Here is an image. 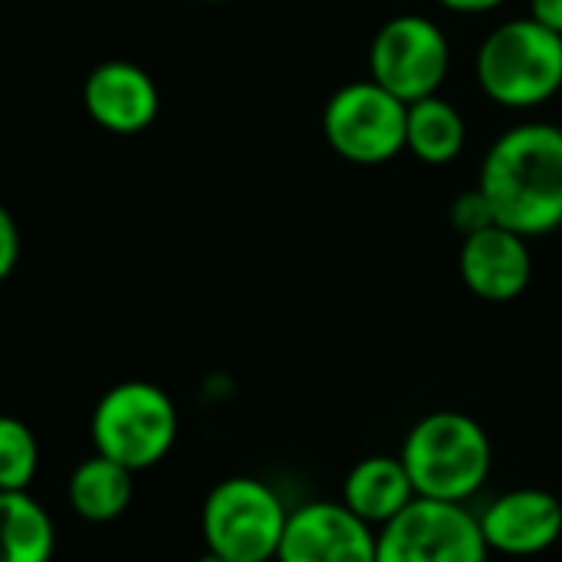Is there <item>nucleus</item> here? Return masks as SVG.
Here are the masks:
<instances>
[{
  "label": "nucleus",
  "mask_w": 562,
  "mask_h": 562,
  "mask_svg": "<svg viewBox=\"0 0 562 562\" xmlns=\"http://www.w3.org/2000/svg\"><path fill=\"white\" fill-rule=\"evenodd\" d=\"M36 464L40 448L33 431L13 415H0V491H26Z\"/></svg>",
  "instance_id": "nucleus-17"
},
{
  "label": "nucleus",
  "mask_w": 562,
  "mask_h": 562,
  "mask_svg": "<svg viewBox=\"0 0 562 562\" xmlns=\"http://www.w3.org/2000/svg\"><path fill=\"white\" fill-rule=\"evenodd\" d=\"M201 3H231V0H201Z\"/></svg>",
  "instance_id": "nucleus-23"
},
{
  "label": "nucleus",
  "mask_w": 562,
  "mask_h": 562,
  "mask_svg": "<svg viewBox=\"0 0 562 562\" xmlns=\"http://www.w3.org/2000/svg\"><path fill=\"white\" fill-rule=\"evenodd\" d=\"M530 16L562 36V0H530Z\"/></svg>",
  "instance_id": "nucleus-20"
},
{
  "label": "nucleus",
  "mask_w": 562,
  "mask_h": 562,
  "mask_svg": "<svg viewBox=\"0 0 562 562\" xmlns=\"http://www.w3.org/2000/svg\"><path fill=\"white\" fill-rule=\"evenodd\" d=\"M445 10L451 13H464V16H477V13H491V10H501L507 0H438Z\"/></svg>",
  "instance_id": "nucleus-21"
},
{
  "label": "nucleus",
  "mask_w": 562,
  "mask_h": 562,
  "mask_svg": "<svg viewBox=\"0 0 562 562\" xmlns=\"http://www.w3.org/2000/svg\"><path fill=\"white\" fill-rule=\"evenodd\" d=\"M20 260V231L13 214L0 204V283L16 270Z\"/></svg>",
  "instance_id": "nucleus-19"
},
{
  "label": "nucleus",
  "mask_w": 562,
  "mask_h": 562,
  "mask_svg": "<svg viewBox=\"0 0 562 562\" xmlns=\"http://www.w3.org/2000/svg\"><path fill=\"white\" fill-rule=\"evenodd\" d=\"M494 221L520 237H547L562 227V125L524 122L507 128L481 165Z\"/></svg>",
  "instance_id": "nucleus-1"
},
{
  "label": "nucleus",
  "mask_w": 562,
  "mask_h": 562,
  "mask_svg": "<svg viewBox=\"0 0 562 562\" xmlns=\"http://www.w3.org/2000/svg\"><path fill=\"white\" fill-rule=\"evenodd\" d=\"M477 514L468 504L415 497L392 524L379 530L375 562H487Z\"/></svg>",
  "instance_id": "nucleus-8"
},
{
  "label": "nucleus",
  "mask_w": 562,
  "mask_h": 562,
  "mask_svg": "<svg viewBox=\"0 0 562 562\" xmlns=\"http://www.w3.org/2000/svg\"><path fill=\"white\" fill-rule=\"evenodd\" d=\"M458 273L477 300L510 303L524 296L533 280L530 240L504 224L468 234L458 250Z\"/></svg>",
  "instance_id": "nucleus-11"
},
{
  "label": "nucleus",
  "mask_w": 562,
  "mask_h": 562,
  "mask_svg": "<svg viewBox=\"0 0 562 562\" xmlns=\"http://www.w3.org/2000/svg\"><path fill=\"white\" fill-rule=\"evenodd\" d=\"M82 105L99 128L112 135H138L158 119L161 95L142 66L128 59H105L86 76Z\"/></svg>",
  "instance_id": "nucleus-12"
},
{
  "label": "nucleus",
  "mask_w": 562,
  "mask_h": 562,
  "mask_svg": "<svg viewBox=\"0 0 562 562\" xmlns=\"http://www.w3.org/2000/svg\"><path fill=\"white\" fill-rule=\"evenodd\" d=\"M198 562H227L224 557H217V553H211V550H204V557H198Z\"/></svg>",
  "instance_id": "nucleus-22"
},
{
  "label": "nucleus",
  "mask_w": 562,
  "mask_h": 562,
  "mask_svg": "<svg viewBox=\"0 0 562 562\" xmlns=\"http://www.w3.org/2000/svg\"><path fill=\"white\" fill-rule=\"evenodd\" d=\"M415 484L402 464L398 454H369L359 464L349 468L342 481V504L366 520L369 527L382 530L392 524L412 501H415Z\"/></svg>",
  "instance_id": "nucleus-13"
},
{
  "label": "nucleus",
  "mask_w": 562,
  "mask_h": 562,
  "mask_svg": "<svg viewBox=\"0 0 562 562\" xmlns=\"http://www.w3.org/2000/svg\"><path fill=\"white\" fill-rule=\"evenodd\" d=\"M379 530L342 501H310L286 517L277 562H375Z\"/></svg>",
  "instance_id": "nucleus-9"
},
{
  "label": "nucleus",
  "mask_w": 562,
  "mask_h": 562,
  "mask_svg": "<svg viewBox=\"0 0 562 562\" xmlns=\"http://www.w3.org/2000/svg\"><path fill=\"white\" fill-rule=\"evenodd\" d=\"M408 105L372 79H356L336 89L323 109V135L329 148L362 168L389 165L405 151Z\"/></svg>",
  "instance_id": "nucleus-6"
},
{
  "label": "nucleus",
  "mask_w": 562,
  "mask_h": 562,
  "mask_svg": "<svg viewBox=\"0 0 562 562\" xmlns=\"http://www.w3.org/2000/svg\"><path fill=\"white\" fill-rule=\"evenodd\" d=\"M415 494L445 504H468L484 491L494 471V445L487 428L454 408L418 418L398 451Z\"/></svg>",
  "instance_id": "nucleus-2"
},
{
  "label": "nucleus",
  "mask_w": 562,
  "mask_h": 562,
  "mask_svg": "<svg viewBox=\"0 0 562 562\" xmlns=\"http://www.w3.org/2000/svg\"><path fill=\"white\" fill-rule=\"evenodd\" d=\"M132 471L115 464L112 458L105 454H92L86 458L72 477H69V507L89 520V524H109V520H119L128 504H132Z\"/></svg>",
  "instance_id": "nucleus-15"
},
{
  "label": "nucleus",
  "mask_w": 562,
  "mask_h": 562,
  "mask_svg": "<svg viewBox=\"0 0 562 562\" xmlns=\"http://www.w3.org/2000/svg\"><path fill=\"white\" fill-rule=\"evenodd\" d=\"M56 530L26 491H0V562H49Z\"/></svg>",
  "instance_id": "nucleus-16"
},
{
  "label": "nucleus",
  "mask_w": 562,
  "mask_h": 562,
  "mask_svg": "<svg viewBox=\"0 0 562 562\" xmlns=\"http://www.w3.org/2000/svg\"><path fill=\"white\" fill-rule=\"evenodd\" d=\"M89 435L99 454L135 471L155 468L178 438V408L151 382H119L92 408Z\"/></svg>",
  "instance_id": "nucleus-4"
},
{
  "label": "nucleus",
  "mask_w": 562,
  "mask_h": 562,
  "mask_svg": "<svg viewBox=\"0 0 562 562\" xmlns=\"http://www.w3.org/2000/svg\"><path fill=\"white\" fill-rule=\"evenodd\" d=\"M451 69V43L445 30L422 13L385 20L369 43V79L405 105L438 95Z\"/></svg>",
  "instance_id": "nucleus-7"
},
{
  "label": "nucleus",
  "mask_w": 562,
  "mask_h": 562,
  "mask_svg": "<svg viewBox=\"0 0 562 562\" xmlns=\"http://www.w3.org/2000/svg\"><path fill=\"white\" fill-rule=\"evenodd\" d=\"M468 145V125L458 105L441 95H428L408 105L405 115V151H412L422 165L445 168Z\"/></svg>",
  "instance_id": "nucleus-14"
},
{
  "label": "nucleus",
  "mask_w": 562,
  "mask_h": 562,
  "mask_svg": "<svg viewBox=\"0 0 562 562\" xmlns=\"http://www.w3.org/2000/svg\"><path fill=\"white\" fill-rule=\"evenodd\" d=\"M481 92L501 109H537L562 89V36L533 16L494 26L474 56Z\"/></svg>",
  "instance_id": "nucleus-3"
},
{
  "label": "nucleus",
  "mask_w": 562,
  "mask_h": 562,
  "mask_svg": "<svg viewBox=\"0 0 562 562\" xmlns=\"http://www.w3.org/2000/svg\"><path fill=\"white\" fill-rule=\"evenodd\" d=\"M290 510L257 477H227L201 507L204 547L227 562H277Z\"/></svg>",
  "instance_id": "nucleus-5"
},
{
  "label": "nucleus",
  "mask_w": 562,
  "mask_h": 562,
  "mask_svg": "<svg viewBox=\"0 0 562 562\" xmlns=\"http://www.w3.org/2000/svg\"><path fill=\"white\" fill-rule=\"evenodd\" d=\"M448 217H451V227H454L461 237L477 234V231L497 224V221H494V211H491V204H487V198H484L481 188L458 194V198L451 201V214H448Z\"/></svg>",
  "instance_id": "nucleus-18"
},
{
  "label": "nucleus",
  "mask_w": 562,
  "mask_h": 562,
  "mask_svg": "<svg viewBox=\"0 0 562 562\" xmlns=\"http://www.w3.org/2000/svg\"><path fill=\"white\" fill-rule=\"evenodd\" d=\"M484 543L504 557H540L562 540V501L547 487H514L477 514Z\"/></svg>",
  "instance_id": "nucleus-10"
}]
</instances>
